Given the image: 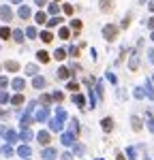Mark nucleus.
<instances>
[{
	"instance_id": "f257e3e1",
	"label": "nucleus",
	"mask_w": 154,
	"mask_h": 160,
	"mask_svg": "<svg viewBox=\"0 0 154 160\" xmlns=\"http://www.w3.org/2000/svg\"><path fill=\"white\" fill-rule=\"evenodd\" d=\"M116 34H118V26H116V24H107V26L103 28V37L107 41H116Z\"/></svg>"
},
{
	"instance_id": "f03ea898",
	"label": "nucleus",
	"mask_w": 154,
	"mask_h": 160,
	"mask_svg": "<svg viewBox=\"0 0 154 160\" xmlns=\"http://www.w3.org/2000/svg\"><path fill=\"white\" fill-rule=\"evenodd\" d=\"M60 141H62V145L71 147V145H75V135H73V132H62Z\"/></svg>"
},
{
	"instance_id": "7ed1b4c3",
	"label": "nucleus",
	"mask_w": 154,
	"mask_h": 160,
	"mask_svg": "<svg viewBox=\"0 0 154 160\" xmlns=\"http://www.w3.org/2000/svg\"><path fill=\"white\" fill-rule=\"evenodd\" d=\"M0 17H2V21H11V17H13V11H11L6 4H2V6H0Z\"/></svg>"
},
{
	"instance_id": "20e7f679",
	"label": "nucleus",
	"mask_w": 154,
	"mask_h": 160,
	"mask_svg": "<svg viewBox=\"0 0 154 160\" xmlns=\"http://www.w3.org/2000/svg\"><path fill=\"white\" fill-rule=\"evenodd\" d=\"M37 139H39V143H41V145H49V141H51V135L47 132V130H41V132L37 135Z\"/></svg>"
},
{
	"instance_id": "39448f33",
	"label": "nucleus",
	"mask_w": 154,
	"mask_h": 160,
	"mask_svg": "<svg viewBox=\"0 0 154 160\" xmlns=\"http://www.w3.org/2000/svg\"><path fill=\"white\" fill-rule=\"evenodd\" d=\"M11 85H13V88H15V90L19 92V90H24V88H26V81H24V79H19V77H15V79L11 81Z\"/></svg>"
},
{
	"instance_id": "423d86ee",
	"label": "nucleus",
	"mask_w": 154,
	"mask_h": 160,
	"mask_svg": "<svg viewBox=\"0 0 154 160\" xmlns=\"http://www.w3.org/2000/svg\"><path fill=\"white\" fill-rule=\"evenodd\" d=\"M2 132H4V139H6L9 143L17 141V132H15V130H2Z\"/></svg>"
},
{
	"instance_id": "0eeeda50",
	"label": "nucleus",
	"mask_w": 154,
	"mask_h": 160,
	"mask_svg": "<svg viewBox=\"0 0 154 160\" xmlns=\"http://www.w3.org/2000/svg\"><path fill=\"white\" fill-rule=\"evenodd\" d=\"M47 118H49V109H47V107H45V109H41V111L37 113V122H45Z\"/></svg>"
},
{
	"instance_id": "6e6552de",
	"label": "nucleus",
	"mask_w": 154,
	"mask_h": 160,
	"mask_svg": "<svg viewBox=\"0 0 154 160\" xmlns=\"http://www.w3.org/2000/svg\"><path fill=\"white\" fill-rule=\"evenodd\" d=\"M128 66H131L133 71L139 66V58H137V51H133V53H131V62H128Z\"/></svg>"
},
{
	"instance_id": "1a4fd4ad",
	"label": "nucleus",
	"mask_w": 154,
	"mask_h": 160,
	"mask_svg": "<svg viewBox=\"0 0 154 160\" xmlns=\"http://www.w3.org/2000/svg\"><path fill=\"white\" fill-rule=\"evenodd\" d=\"M58 77H60V79H69V77H71V71H69L66 66H60V68H58Z\"/></svg>"
},
{
	"instance_id": "9d476101",
	"label": "nucleus",
	"mask_w": 154,
	"mask_h": 160,
	"mask_svg": "<svg viewBox=\"0 0 154 160\" xmlns=\"http://www.w3.org/2000/svg\"><path fill=\"white\" fill-rule=\"evenodd\" d=\"M17 154H19V156H22V158H28V156H30V154H32V150H30V147H28V145H22V147H19V150H17Z\"/></svg>"
},
{
	"instance_id": "9b49d317",
	"label": "nucleus",
	"mask_w": 154,
	"mask_h": 160,
	"mask_svg": "<svg viewBox=\"0 0 154 160\" xmlns=\"http://www.w3.org/2000/svg\"><path fill=\"white\" fill-rule=\"evenodd\" d=\"M101 126H103V130H105V132H109V130L113 128V120H111V118H105V120L101 122Z\"/></svg>"
},
{
	"instance_id": "f8f14e48",
	"label": "nucleus",
	"mask_w": 154,
	"mask_h": 160,
	"mask_svg": "<svg viewBox=\"0 0 154 160\" xmlns=\"http://www.w3.org/2000/svg\"><path fill=\"white\" fill-rule=\"evenodd\" d=\"M56 158V150L53 147H47L45 152H43V160H53Z\"/></svg>"
},
{
	"instance_id": "ddd939ff",
	"label": "nucleus",
	"mask_w": 154,
	"mask_h": 160,
	"mask_svg": "<svg viewBox=\"0 0 154 160\" xmlns=\"http://www.w3.org/2000/svg\"><path fill=\"white\" fill-rule=\"evenodd\" d=\"M30 113H32V111H28V113L22 118V128H28V126L32 124V115H30Z\"/></svg>"
},
{
	"instance_id": "4468645a",
	"label": "nucleus",
	"mask_w": 154,
	"mask_h": 160,
	"mask_svg": "<svg viewBox=\"0 0 154 160\" xmlns=\"http://www.w3.org/2000/svg\"><path fill=\"white\" fill-rule=\"evenodd\" d=\"M45 83H47L45 77H34V79H32V85H34V88H45Z\"/></svg>"
},
{
	"instance_id": "2eb2a0df",
	"label": "nucleus",
	"mask_w": 154,
	"mask_h": 160,
	"mask_svg": "<svg viewBox=\"0 0 154 160\" xmlns=\"http://www.w3.org/2000/svg\"><path fill=\"white\" fill-rule=\"evenodd\" d=\"M4 68H6V71H11V73H15V71L19 68V64H17V62H13V60H9V62L4 64Z\"/></svg>"
},
{
	"instance_id": "dca6fc26",
	"label": "nucleus",
	"mask_w": 154,
	"mask_h": 160,
	"mask_svg": "<svg viewBox=\"0 0 154 160\" xmlns=\"http://www.w3.org/2000/svg\"><path fill=\"white\" fill-rule=\"evenodd\" d=\"M37 58H39V62H49V53H47V51H43V49L37 53Z\"/></svg>"
},
{
	"instance_id": "f3484780",
	"label": "nucleus",
	"mask_w": 154,
	"mask_h": 160,
	"mask_svg": "<svg viewBox=\"0 0 154 160\" xmlns=\"http://www.w3.org/2000/svg\"><path fill=\"white\" fill-rule=\"evenodd\" d=\"M19 139H22V141H30V139H32V132H30L28 128H24L22 135H19Z\"/></svg>"
},
{
	"instance_id": "a211bd4d",
	"label": "nucleus",
	"mask_w": 154,
	"mask_h": 160,
	"mask_svg": "<svg viewBox=\"0 0 154 160\" xmlns=\"http://www.w3.org/2000/svg\"><path fill=\"white\" fill-rule=\"evenodd\" d=\"M69 132H73L75 137H77V132H79V122L77 120H71V130Z\"/></svg>"
},
{
	"instance_id": "6ab92c4d",
	"label": "nucleus",
	"mask_w": 154,
	"mask_h": 160,
	"mask_svg": "<svg viewBox=\"0 0 154 160\" xmlns=\"http://www.w3.org/2000/svg\"><path fill=\"white\" fill-rule=\"evenodd\" d=\"M41 41H43V43H51V41H53V34L45 30V32H41Z\"/></svg>"
},
{
	"instance_id": "aec40b11",
	"label": "nucleus",
	"mask_w": 154,
	"mask_h": 160,
	"mask_svg": "<svg viewBox=\"0 0 154 160\" xmlns=\"http://www.w3.org/2000/svg\"><path fill=\"white\" fill-rule=\"evenodd\" d=\"M19 17H22V19H28V17H30V9H28V6H22V9H19Z\"/></svg>"
},
{
	"instance_id": "412c9836",
	"label": "nucleus",
	"mask_w": 154,
	"mask_h": 160,
	"mask_svg": "<svg viewBox=\"0 0 154 160\" xmlns=\"http://www.w3.org/2000/svg\"><path fill=\"white\" fill-rule=\"evenodd\" d=\"M34 19H37V24H47V15L45 13H37Z\"/></svg>"
},
{
	"instance_id": "4be33fe9",
	"label": "nucleus",
	"mask_w": 154,
	"mask_h": 160,
	"mask_svg": "<svg viewBox=\"0 0 154 160\" xmlns=\"http://www.w3.org/2000/svg\"><path fill=\"white\" fill-rule=\"evenodd\" d=\"M73 100H75V105H81V107L86 105V98H84V94H75V96H73Z\"/></svg>"
},
{
	"instance_id": "5701e85b",
	"label": "nucleus",
	"mask_w": 154,
	"mask_h": 160,
	"mask_svg": "<svg viewBox=\"0 0 154 160\" xmlns=\"http://www.w3.org/2000/svg\"><path fill=\"white\" fill-rule=\"evenodd\" d=\"M53 58H56V60H64V58H66V51H64V49H56Z\"/></svg>"
},
{
	"instance_id": "b1692460",
	"label": "nucleus",
	"mask_w": 154,
	"mask_h": 160,
	"mask_svg": "<svg viewBox=\"0 0 154 160\" xmlns=\"http://www.w3.org/2000/svg\"><path fill=\"white\" fill-rule=\"evenodd\" d=\"M11 103H13V105H24V96H22V94H15V96L11 98Z\"/></svg>"
},
{
	"instance_id": "393cba45",
	"label": "nucleus",
	"mask_w": 154,
	"mask_h": 160,
	"mask_svg": "<svg viewBox=\"0 0 154 160\" xmlns=\"http://www.w3.org/2000/svg\"><path fill=\"white\" fill-rule=\"evenodd\" d=\"M13 39L17 41V43H22V41H24V32H22V30H13Z\"/></svg>"
},
{
	"instance_id": "a878e982",
	"label": "nucleus",
	"mask_w": 154,
	"mask_h": 160,
	"mask_svg": "<svg viewBox=\"0 0 154 160\" xmlns=\"http://www.w3.org/2000/svg\"><path fill=\"white\" fill-rule=\"evenodd\" d=\"M131 124H133V130H135V132H137V130H141V122H139V118H133Z\"/></svg>"
},
{
	"instance_id": "bb28decb",
	"label": "nucleus",
	"mask_w": 154,
	"mask_h": 160,
	"mask_svg": "<svg viewBox=\"0 0 154 160\" xmlns=\"http://www.w3.org/2000/svg\"><path fill=\"white\" fill-rule=\"evenodd\" d=\"M11 34H13V32H11L9 28H0V39H9Z\"/></svg>"
},
{
	"instance_id": "cd10ccee",
	"label": "nucleus",
	"mask_w": 154,
	"mask_h": 160,
	"mask_svg": "<svg viewBox=\"0 0 154 160\" xmlns=\"http://www.w3.org/2000/svg\"><path fill=\"white\" fill-rule=\"evenodd\" d=\"M26 75H37V66L34 64H28L26 66Z\"/></svg>"
},
{
	"instance_id": "c85d7f7f",
	"label": "nucleus",
	"mask_w": 154,
	"mask_h": 160,
	"mask_svg": "<svg viewBox=\"0 0 154 160\" xmlns=\"http://www.w3.org/2000/svg\"><path fill=\"white\" fill-rule=\"evenodd\" d=\"M2 156H13V147L11 145H4L2 147Z\"/></svg>"
},
{
	"instance_id": "c756f323",
	"label": "nucleus",
	"mask_w": 154,
	"mask_h": 160,
	"mask_svg": "<svg viewBox=\"0 0 154 160\" xmlns=\"http://www.w3.org/2000/svg\"><path fill=\"white\" fill-rule=\"evenodd\" d=\"M103 11H111V0H101Z\"/></svg>"
},
{
	"instance_id": "7c9ffc66",
	"label": "nucleus",
	"mask_w": 154,
	"mask_h": 160,
	"mask_svg": "<svg viewBox=\"0 0 154 160\" xmlns=\"http://www.w3.org/2000/svg\"><path fill=\"white\" fill-rule=\"evenodd\" d=\"M146 94H148L150 98H154V90H152V83H150V81L146 83Z\"/></svg>"
},
{
	"instance_id": "2f4dec72",
	"label": "nucleus",
	"mask_w": 154,
	"mask_h": 160,
	"mask_svg": "<svg viewBox=\"0 0 154 160\" xmlns=\"http://www.w3.org/2000/svg\"><path fill=\"white\" fill-rule=\"evenodd\" d=\"M69 37H71L69 28H60V39H69Z\"/></svg>"
},
{
	"instance_id": "473e14b6",
	"label": "nucleus",
	"mask_w": 154,
	"mask_h": 160,
	"mask_svg": "<svg viewBox=\"0 0 154 160\" xmlns=\"http://www.w3.org/2000/svg\"><path fill=\"white\" fill-rule=\"evenodd\" d=\"M69 53H71V58H77V56H79V47H75V45H73V47L69 49Z\"/></svg>"
},
{
	"instance_id": "72a5a7b5",
	"label": "nucleus",
	"mask_w": 154,
	"mask_h": 160,
	"mask_svg": "<svg viewBox=\"0 0 154 160\" xmlns=\"http://www.w3.org/2000/svg\"><path fill=\"white\" fill-rule=\"evenodd\" d=\"M60 21H62L60 17H51V19H47V26H58Z\"/></svg>"
},
{
	"instance_id": "f704fd0d",
	"label": "nucleus",
	"mask_w": 154,
	"mask_h": 160,
	"mask_svg": "<svg viewBox=\"0 0 154 160\" xmlns=\"http://www.w3.org/2000/svg\"><path fill=\"white\" fill-rule=\"evenodd\" d=\"M26 34H28V39H34V37H37V30H34V28H28Z\"/></svg>"
},
{
	"instance_id": "c9c22d12",
	"label": "nucleus",
	"mask_w": 154,
	"mask_h": 160,
	"mask_svg": "<svg viewBox=\"0 0 154 160\" xmlns=\"http://www.w3.org/2000/svg\"><path fill=\"white\" fill-rule=\"evenodd\" d=\"M148 128H150V132H154V120L150 113H148Z\"/></svg>"
},
{
	"instance_id": "e433bc0d",
	"label": "nucleus",
	"mask_w": 154,
	"mask_h": 160,
	"mask_svg": "<svg viewBox=\"0 0 154 160\" xmlns=\"http://www.w3.org/2000/svg\"><path fill=\"white\" fill-rule=\"evenodd\" d=\"M51 100H53V98H51L49 94H45V96H43V98H41V103H43V105H49Z\"/></svg>"
},
{
	"instance_id": "4c0bfd02",
	"label": "nucleus",
	"mask_w": 154,
	"mask_h": 160,
	"mask_svg": "<svg viewBox=\"0 0 154 160\" xmlns=\"http://www.w3.org/2000/svg\"><path fill=\"white\" fill-rule=\"evenodd\" d=\"M133 94H135V98H144V92H141V88H135V92H133Z\"/></svg>"
},
{
	"instance_id": "58836bf2",
	"label": "nucleus",
	"mask_w": 154,
	"mask_h": 160,
	"mask_svg": "<svg viewBox=\"0 0 154 160\" xmlns=\"http://www.w3.org/2000/svg\"><path fill=\"white\" fill-rule=\"evenodd\" d=\"M51 98H53V100H58V103H60V100H62V98H64V94H62V92H56V94H53V96H51Z\"/></svg>"
},
{
	"instance_id": "ea45409f",
	"label": "nucleus",
	"mask_w": 154,
	"mask_h": 160,
	"mask_svg": "<svg viewBox=\"0 0 154 160\" xmlns=\"http://www.w3.org/2000/svg\"><path fill=\"white\" fill-rule=\"evenodd\" d=\"M58 11H60V9H58V4H49V13H51V15H56Z\"/></svg>"
},
{
	"instance_id": "a19ab883",
	"label": "nucleus",
	"mask_w": 154,
	"mask_h": 160,
	"mask_svg": "<svg viewBox=\"0 0 154 160\" xmlns=\"http://www.w3.org/2000/svg\"><path fill=\"white\" fill-rule=\"evenodd\" d=\"M62 9H64V13H66V15H71V13H73V6H71V4H64Z\"/></svg>"
},
{
	"instance_id": "79ce46f5",
	"label": "nucleus",
	"mask_w": 154,
	"mask_h": 160,
	"mask_svg": "<svg viewBox=\"0 0 154 160\" xmlns=\"http://www.w3.org/2000/svg\"><path fill=\"white\" fill-rule=\"evenodd\" d=\"M9 100V94L6 92H0V103H6Z\"/></svg>"
},
{
	"instance_id": "37998d69",
	"label": "nucleus",
	"mask_w": 154,
	"mask_h": 160,
	"mask_svg": "<svg viewBox=\"0 0 154 160\" xmlns=\"http://www.w3.org/2000/svg\"><path fill=\"white\" fill-rule=\"evenodd\" d=\"M9 85V79L6 77H0V88H6Z\"/></svg>"
},
{
	"instance_id": "c03bdc74",
	"label": "nucleus",
	"mask_w": 154,
	"mask_h": 160,
	"mask_svg": "<svg viewBox=\"0 0 154 160\" xmlns=\"http://www.w3.org/2000/svg\"><path fill=\"white\" fill-rule=\"evenodd\" d=\"M128 21H131V13L124 17V21H122V28H126V26H128Z\"/></svg>"
},
{
	"instance_id": "a18cd8bd",
	"label": "nucleus",
	"mask_w": 154,
	"mask_h": 160,
	"mask_svg": "<svg viewBox=\"0 0 154 160\" xmlns=\"http://www.w3.org/2000/svg\"><path fill=\"white\" fill-rule=\"evenodd\" d=\"M73 28L79 30V28H81V21H79V19H73Z\"/></svg>"
},
{
	"instance_id": "49530a36",
	"label": "nucleus",
	"mask_w": 154,
	"mask_h": 160,
	"mask_svg": "<svg viewBox=\"0 0 154 160\" xmlns=\"http://www.w3.org/2000/svg\"><path fill=\"white\" fill-rule=\"evenodd\" d=\"M77 88H79V85H77V83H75V81H71V83H69V90H73V92H75V90H77Z\"/></svg>"
},
{
	"instance_id": "de8ad7c7",
	"label": "nucleus",
	"mask_w": 154,
	"mask_h": 160,
	"mask_svg": "<svg viewBox=\"0 0 154 160\" xmlns=\"http://www.w3.org/2000/svg\"><path fill=\"white\" fill-rule=\"evenodd\" d=\"M148 56H150V62L154 64V49H150V51H148Z\"/></svg>"
},
{
	"instance_id": "09e8293b",
	"label": "nucleus",
	"mask_w": 154,
	"mask_h": 160,
	"mask_svg": "<svg viewBox=\"0 0 154 160\" xmlns=\"http://www.w3.org/2000/svg\"><path fill=\"white\" fill-rule=\"evenodd\" d=\"M62 160H73V156L71 154H62Z\"/></svg>"
},
{
	"instance_id": "8fccbe9b",
	"label": "nucleus",
	"mask_w": 154,
	"mask_h": 160,
	"mask_svg": "<svg viewBox=\"0 0 154 160\" xmlns=\"http://www.w3.org/2000/svg\"><path fill=\"white\" fill-rule=\"evenodd\" d=\"M34 2H37L39 6H45V2H47V0H34Z\"/></svg>"
},
{
	"instance_id": "3c124183",
	"label": "nucleus",
	"mask_w": 154,
	"mask_h": 160,
	"mask_svg": "<svg viewBox=\"0 0 154 160\" xmlns=\"http://www.w3.org/2000/svg\"><path fill=\"white\" fill-rule=\"evenodd\" d=\"M148 26H150V28H152V30H154V17H150V21H148Z\"/></svg>"
},
{
	"instance_id": "603ef678",
	"label": "nucleus",
	"mask_w": 154,
	"mask_h": 160,
	"mask_svg": "<svg viewBox=\"0 0 154 160\" xmlns=\"http://www.w3.org/2000/svg\"><path fill=\"white\" fill-rule=\"evenodd\" d=\"M148 6H150V11H154V0H150V4H148Z\"/></svg>"
},
{
	"instance_id": "864d4df0",
	"label": "nucleus",
	"mask_w": 154,
	"mask_h": 160,
	"mask_svg": "<svg viewBox=\"0 0 154 160\" xmlns=\"http://www.w3.org/2000/svg\"><path fill=\"white\" fill-rule=\"evenodd\" d=\"M116 158H118V160H126V158H124V156H122V154H118V156H116Z\"/></svg>"
},
{
	"instance_id": "5fc2aeb1",
	"label": "nucleus",
	"mask_w": 154,
	"mask_h": 160,
	"mask_svg": "<svg viewBox=\"0 0 154 160\" xmlns=\"http://www.w3.org/2000/svg\"><path fill=\"white\" fill-rule=\"evenodd\" d=\"M13 2H22V0H13Z\"/></svg>"
},
{
	"instance_id": "6e6d98bb",
	"label": "nucleus",
	"mask_w": 154,
	"mask_h": 160,
	"mask_svg": "<svg viewBox=\"0 0 154 160\" xmlns=\"http://www.w3.org/2000/svg\"><path fill=\"white\" fill-rule=\"evenodd\" d=\"M152 41H154V32H152Z\"/></svg>"
},
{
	"instance_id": "4d7b16f0",
	"label": "nucleus",
	"mask_w": 154,
	"mask_h": 160,
	"mask_svg": "<svg viewBox=\"0 0 154 160\" xmlns=\"http://www.w3.org/2000/svg\"><path fill=\"white\" fill-rule=\"evenodd\" d=\"M152 79H154V77H152Z\"/></svg>"
}]
</instances>
